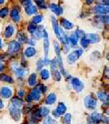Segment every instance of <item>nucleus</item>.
<instances>
[{"label":"nucleus","mask_w":109,"mask_h":124,"mask_svg":"<svg viewBox=\"0 0 109 124\" xmlns=\"http://www.w3.org/2000/svg\"><path fill=\"white\" fill-rule=\"evenodd\" d=\"M9 16L14 23L18 24L21 21V9L18 5L14 6L11 10H9Z\"/></svg>","instance_id":"nucleus-1"},{"label":"nucleus","mask_w":109,"mask_h":124,"mask_svg":"<svg viewBox=\"0 0 109 124\" xmlns=\"http://www.w3.org/2000/svg\"><path fill=\"white\" fill-rule=\"evenodd\" d=\"M22 48V45L21 43H19L17 40H11L8 43L7 46V54L9 56L12 55H16L17 53H19L20 50Z\"/></svg>","instance_id":"nucleus-2"},{"label":"nucleus","mask_w":109,"mask_h":124,"mask_svg":"<svg viewBox=\"0 0 109 124\" xmlns=\"http://www.w3.org/2000/svg\"><path fill=\"white\" fill-rule=\"evenodd\" d=\"M11 70L16 77L19 78H23L27 74V70H26V68L22 65H19L18 63H16V62L11 64Z\"/></svg>","instance_id":"nucleus-3"},{"label":"nucleus","mask_w":109,"mask_h":124,"mask_svg":"<svg viewBox=\"0 0 109 124\" xmlns=\"http://www.w3.org/2000/svg\"><path fill=\"white\" fill-rule=\"evenodd\" d=\"M83 53H84V50L82 48H76L74 51L70 52L69 54H67V56H66V61H67L68 64L72 65V64H74V63L76 62V60L83 55Z\"/></svg>","instance_id":"nucleus-4"},{"label":"nucleus","mask_w":109,"mask_h":124,"mask_svg":"<svg viewBox=\"0 0 109 124\" xmlns=\"http://www.w3.org/2000/svg\"><path fill=\"white\" fill-rule=\"evenodd\" d=\"M92 12L95 15H108L109 8L107 5L96 4L93 7Z\"/></svg>","instance_id":"nucleus-5"},{"label":"nucleus","mask_w":109,"mask_h":124,"mask_svg":"<svg viewBox=\"0 0 109 124\" xmlns=\"http://www.w3.org/2000/svg\"><path fill=\"white\" fill-rule=\"evenodd\" d=\"M84 104H85L86 108L94 110V109L96 108L97 101H96L95 98L94 97V96H92V95H87V96H86L85 100H84Z\"/></svg>","instance_id":"nucleus-6"},{"label":"nucleus","mask_w":109,"mask_h":124,"mask_svg":"<svg viewBox=\"0 0 109 124\" xmlns=\"http://www.w3.org/2000/svg\"><path fill=\"white\" fill-rule=\"evenodd\" d=\"M51 19V25H52V28H53V31H54V35L57 39H60V34H61V31H62V27L59 26L58 20L56 19V17L54 16H51L50 17Z\"/></svg>","instance_id":"nucleus-7"},{"label":"nucleus","mask_w":109,"mask_h":124,"mask_svg":"<svg viewBox=\"0 0 109 124\" xmlns=\"http://www.w3.org/2000/svg\"><path fill=\"white\" fill-rule=\"evenodd\" d=\"M48 8L54 16H62L64 14V8L61 7L60 5L56 4V3H50L48 6Z\"/></svg>","instance_id":"nucleus-8"},{"label":"nucleus","mask_w":109,"mask_h":124,"mask_svg":"<svg viewBox=\"0 0 109 124\" xmlns=\"http://www.w3.org/2000/svg\"><path fill=\"white\" fill-rule=\"evenodd\" d=\"M71 85L75 89V91L77 93H80L83 91V89L85 88V85L80 78H71Z\"/></svg>","instance_id":"nucleus-9"},{"label":"nucleus","mask_w":109,"mask_h":124,"mask_svg":"<svg viewBox=\"0 0 109 124\" xmlns=\"http://www.w3.org/2000/svg\"><path fill=\"white\" fill-rule=\"evenodd\" d=\"M59 22H60V27H62L63 29H65L66 31H69V30H72L73 28L75 27V25L74 23L70 21L69 19H67V18H65V17H62V18H60L59 20Z\"/></svg>","instance_id":"nucleus-10"},{"label":"nucleus","mask_w":109,"mask_h":124,"mask_svg":"<svg viewBox=\"0 0 109 124\" xmlns=\"http://www.w3.org/2000/svg\"><path fill=\"white\" fill-rule=\"evenodd\" d=\"M102 114L98 112H94L87 117V122L88 124H99L101 122Z\"/></svg>","instance_id":"nucleus-11"},{"label":"nucleus","mask_w":109,"mask_h":124,"mask_svg":"<svg viewBox=\"0 0 109 124\" xmlns=\"http://www.w3.org/2000/svg\"><path fill=\"white\" fill-rule=\"evenodd\" d=\"M24 11H25V14L27 16H35V14H37L38 12V8H36V6L34 4H31L27 7H25L24 8Z\"/></svg>","instance_id":"nucleus-12"},{"label":"nucleus","mask_w":109,"mask_h":124,"mask_svg":"<svg viewBox=\"0 0 109 124\" xmlns=\"http://www.w3.org/2000/svg\"><path fill=\"white\" fill-rule=\"evenodd\" d=\"M13 95V89L9 87L4 86L0 89V97L3 99H10Z\"/></svg>","instance_id":"nucleus-13"},{"label":"nucleus","mask_w":109,"mask_h":124,"mask_svg":"<svg viewBox=\"0 0 109 124\" xmlns=\"http://www.w3.org/2000/svg\"><path fill=\"white\" fill-rule=\"evenodd\" d=\"M9 111H10V115H11L12 119L16 121H19L20 119H21V109L17 108H15L13 106H10V108H9Z\"/></svg>","instance_id":"nucleus-14"},{"label":"nucleus","mask_w":109,"mask_h":124,"mask_svg":"<svg viewBox=\"0 0 109 124\" xmlns=\"http://www.w3.org/2000/svg\"><path fill=\"white\" fill-rule=\"evenodd\" d=\"M15 33H16V27H14L13 25L11 24H9L7 25V27H5V30H4V37L5 39H11L13 36L15 35Z\"/></svg>","instance_id":"nucleus-15"},{"label":"nucleus","mask_w":109,"mask_h":124,"mask_svg":"<svg viewBox=\"0 0 109 124\" xmlns=\"http://www.w3.org/2000/svg\"><path fill=\"white\" fill-rule=\"evenodd\" d=\"M86 37L88 39L90 44H97L101 40V38L97 33H89V34H86Z\"/></svg>","instance_id":"nucleus-16"},{"label":"nucleus","mask_w":109,"mask_h":124,"mask_svg":"<svg viewBox=\"0 0 109 124\" xmlns=\"http://www.w3.org/2000/svg\"><path fill=\"white\" fill-rule=\"evenodd\" d=\"M36 53H37V51L35 48V46H31L26 47V49L24 51V55L27 58H31L33 57H35V55H36Z\"/></svg>","instance_id":"nucleus-17"},{"label":"nucleus","mask_w":109,"mask_h":124,"mask_svg":"<svg viewBox=\"0 0 109 124\" xmlns=\"http://www.w3.org/2000/svg\"><path fill=\"white\" fill-rule=\"evenodd\" d=\"M16 39L21 44H26V43L27 44L29 38H27V36L26 35V33L24 31H18L16 34Z\"/></svg>","instance_id":"nucleus-18"},{"label":"nucleus","mask_w":109,"mask_h":124,"mask_svg":"<svg viewBox=\"0 0 109 124\" xmlns=\"http://www.w3.org/2000/svg\"><path fill=\"white\" fill-rule=\"evenodd\" d=\"M27 84L31 88H35L37 85V76L35 73H32L29 75V77L27 78Z\"/></svg>","instance_id":"nucleus-19"},{"label":"nucleus","mask_w":109,"mask_h":124,"mask_svg":"<svg viewBox=\"0 0 109 124\" xmlns=\"http://www.w3.org/2000/svg\"><path fill=\"white\" fill-rule=\"evenodd\" d=\"M78 42H79V39L74 32L68 36V44L70 45V46H76Z\"/></svg>","instance_id":"nucleus-20"},{"label":"nucleus","mask_w":109,"mask_h":124,"mask_svg":"<svg viewBox=\"0 0 109 124\" xmlns=\"http://www.w3.org/2000/svg\"><path fill=\"white\" fill-rule=\"evenodd\" d=\"M29 96L31 98L32 101H38L41 99V93L35 88V89H31V91L29 93Z\"/></svg>","instance_id":"nucleus-21"},{"label":"nucleus","mask_w":109,"mask_h":124,"mask_svg":"<svg viewBox=\"0 0 109 124\" xmlns=\"http://www.w3.org/2000/svg\"><path fill=\"white\" fill-rule=\"evenodd\" d=\"M44 20V15L43 14H35V16H33L31 19V23L35 24V25H41V23L43 22Z\"/></svg>","instance_id":"nucleus-22"},{"label":"nucleus","mask_w":109,"mask_h":124,"mask_svg":"<svg viewBox=\"0 0 109 124\" xmlns=\"http://www.w3.org/2000/svg\"><path fill=\"white\" fill-rule=\"evenodd\" d=\"M11 103H12V106L13 107H15V108H21L23 107L24 105V102L23 101L18 97H15L13 98L11 100Z\"/></svg>","instance_id":"nucleus-23"},{"label":"nucleus","mask_w":109,"mask_h":124,"mask_svg":"<svg viewBox=\"0 0 109 124\" xmlns=\"http://www.w3.org/2000/svg\"><path fill=\"white\" fill-rule=\"evenodd\" d=\"M44 40V53L45 57H48V52H49V37L46 36L43 38Z\"/></svg>","instance_id":"nucleus-24"},{"label":"nucleus","mask_w":109,"mask_h":124,"mask_svg":"<svg viewBox=\"0 0 109 124\" xmlns=\"http://www.w3.org/2000/svg\"><path fill=\"white\" fill-rule=\"evenodd\" d=\"M55 101H56V95L54 93H50L46 98V101L45 102L47 105H53L54 103H55Z\"/></svg>","instance_id":"nucleus-25"},{"label":"nucleus","mask_w":109,"mask_h":124,"mask_svg":"<svg viewBox=\"0 0 109 124\" xmlns=\"http://www.w3.org/2000/svg\"><path fill=\"white\" fill-rule=\"evenodd\" d=\"M0 81L7 82V83L12 84V83H14V79H13V78L11 76H9L7 74L1 73L0 74Z\"/></svg>","instance_id":"nucleus-26"},{"label":"nucleus","mask_w":109,"mask_h":124,"mask_svg":"<svg viewBox=\"0 0 109 124\" xmlns=\"http://www.w3.org/2000/svg\"><path fill=\"white\" fill-rule=\"evenodd\" d=\"M39 72H40V78H41L42 80H48L50 78V71L47 70V69H43V70H40Z\"/></svg>","instance_id":"nucleus-27"},{"label":"nucleus","mask_w":109,"mask_h":124,"mask_svg":"<svg viewBox=\"0 0 109 124\" xmlns=\"http://www.w3.org/2000/svg\"><path fill=\"white\" fill-rule=\"evenodd\" d=\"M36 8L40 10H46L47 9V5L46 0H34Z\"/></svg>","instance_id":"nucleus-28"},{"label":"nucleus","mask_w":109,"mask_h":124,"mask_svg":"<svg viewBox=\"0 0 109 124\" xmlns=\"http://www.w3.org/2000/svg\"><path fill=\"white\" fill-rule=\"evenodd\" d=\"M96 95H97V98L99 99V101H101L102 102H104V103H108V94L107 93L104 92V91H98L96 93Z\"/></svg>","instance_id":"nucleus-29"},{"label":"nucleus","mask_w":109,"mask_h":124,"mask_svg":"<svg viewBox=\"0 0 109 124\" xmlns=\"http://www.w3.org/2000/svg\"><path fill=\"white\" fill-rule=\"evenodd\" d=\"M9 8L8 7H3L0 8V18L1 19H5L6 17H7L9 16Z\"/></svg>","instance_id":"nucleus-30"},{"label":"nucleus","mask_w":109,"mask_h":124,"mask_svg":"<svg viewBox=\"0 0 109 124\" xmlns=\"http://www.w3.org/2000/svg\"><path fill=\"white\" fill-rule=\"evenodd\" d=\"M55 110L57 111V113H58L59 115H63L66 111V106L65 105V103L59 102L58 105H57V108H55Z\"/></svg>","instance_id":"nucleus-31"},{"label":"nucleus","mask_w":109,"mask_h":124,"mask_svg":"<svg viewBox=\"0 0 109 124\" xmlns=\"http://www.w3.org/2000/svg\"><path fill=\"white\" fill-rule=\"evenodd\" d=\"M52 77H53V79L54 81L59 82L62 79V75H61V73H60V71L58 70H52Z\"/></svg>","instance_id":"nucleus-32"},{"label":"nucleus","mask_w":109,"mask_h":124,"mask_svg":"<svg viewBox=\"0 0 109 124\" xmlns=\"http://www.w3.org/2000/svg\"><path fill=\"white\" fill-rule=\"evenodd\" d=\"M53 45H54V51L55 55H56V57H60L61 56V52H62L61 46L59 45V43L57 41H54Z\"/></svg>","instance_id":"nucleus-33"},{"label":"nucleus","mask_w":109,"mask_h":124,"mask_svg":"<svg viewBox=\"0 0 109 124\" xmlns=\"http://www.w3.org/2000/svg\"><path fill=\"white\" fill-rule=\"evenodd\" d=\"M79 40H80V45H81L82 48H84V49H85V48H87V47L89 46L90 42L86 36H85V37H83V38H81Z\"/></svg>","instance_id":"nucleus-34"},{"label":"nucleus","mask_w":109,"mask_h":124,"mask_svg":"<svg viewBox=\"0 0 109 124\" xmlns=\"http://www.w3.org/2000/svg\"><path fill=\"white\" fill-rule=\"evenodd\" d=\"M36 29H37V26L36 25H35V24H33V23H28L27 24V32L29 33V34H33L35 31H36Z\"/></svg>","instance_id":"nucleus-35"},{"label":"nucleus","mask_w":109,"mask_h":124,"mask_svg":"<svg viewBox=\"0 0 109 124\" xmlns=\"http://www.w3.org/2000/svg\"><path fill=\"white\" fill-rule=\"evenodd\" d=\"M39 108V112H40V114H41L42 117L48 116V114L50 112L49 108H47V107H41V108Z\"/></svg>","instance_id":"nucleus-36"},{"label":"nucleus","mask_w":109,"mask_h":124,"mask_svg":"<svg viewBox=\"0 0 109 124\" xmlns=\"http://www.w3.org/2000/svg\"><path fill=\"white\" fill-rule=\"evenodd\" d=\"M63 124H71V114L70 113H66L62 119Z\"/></svg>","instance_id":"nucleus-37"},{"label":"nucleus","mask_w":109,"mask_h":124,"mask_svg":"<svg viewBox=\"0 0 109 124\" xmlns=\"http://www.w3.org/2000/svg\"><path fill=\"white\" fill-rule=\"evenodd\" d=\"M35 89H37V90H38L41 94H44V93L47 92V87L46 85H44V84H38V85H37V87H36Z\"/></svg>","instance_id":"nucleus-38"},{"label":"nucleus","mask_w":109,"mask_h":124,"mask_svg":"<svg viewBox=\"0 0 109 124\" xmlns=\"http://www.w3.org/2000/svg\"><path fill=\"white\" fill-rule=\"evenodd\" d=\"M49 66H50L51 70H57V68H58V65H57V61H56V58H53V59H50V63H49Z\"/></svg>","instance_id":"nucleus-39"},{"label":"nucleus","mask_w":109,"mask_h":124,"mask_svg":"<svg viewBox=\"0 0 109 124\" xmlns=\"http://www.w3.org/2000/svg\"><path fill=\"white\" fill-rule=\"evenodd\" d=\"M44 124H57V122L54 120L50 116L45 117V120H44Z\"/></svg>","instance_id":"nucleus-40"},{"label":"nucleus","mask_w":109,"mask_h":124,"mask_svg":"<svg viewBox=\"0 0 109 124\" xmlns=\"http://www.w3.org/2000/svg\"><path fill=\"white\" fill-rule=\"evenodd\" d=\"M74 33L76 36H77L78 39H81V38H83V37H85V36H86V33H85V31L82 30V29H75V30L74 31Z\"/></svg>","instance_id":"nucleus-41"},{"label":"nucleus","mask_w":109,"mask_h":124,"mask_svg":"<svg viewBox=\"0 0 109 124\" xmlns=\"http://www.w3.org/2000/svg\"><path fill=\"white\" fill-rule=\"evenodd\" d=\"M44 66H45V65H44L43 59H38V60L36 61V70H37V71H40L41 70H43Z\"/></svg>","instance_id":"nucleus-42"},{"label":"nucleus","mask_w":109,"mask_h":124,"mask_svg":"<svg viewBox=\"0 0 109 124\" xmlns=\"http://www.w3.org/2000/svg\"><path fill=\"white\" fill-rule=\"evenodd\" d=\"M70 48H71V46L69 44H64V45H63V47H61V49H63L64 53H66V54H67V53L70 51Z\"/></svg>","instance_id":"nucleus-43"},{"label":"nucleus","mask_w":109,"mask_h":124,"mask_svg":"<svg viewBox=\"0 0 109 124\" xmlns=\"http://www.w3.org/2000/svg\"><path fill=\"white\" fill-rule=\"evenodd\" d=\"M20 4L25 8V7H27L29 5L33 4V1L32 0H20Z\"/></svg>","instance_id":"nucleus-44"},{"label":"nucleus","mask_w":109,"mask_h":124,"mask_svg":"<svg viewBox=\"0 0 109 124\" xmlns=\"http://www.w3.org/2000/svg\"><path fill=\"white\" fill-rule=\"evenodd\" d=\"M25 95H26V91H25V89H18V91H17V97L21 99V98L25 97Z\"/></svg>","instance_id":"nucleus-45"},{"label":"nucleus","mask_w":109,"mask_h":124,"mask_svg":"<svg viewBox=\"0 0 109 124\" xmlns=\"http://www.w3.org/2000/svg\"><path fill=\"white\" fill-rule=\"evenodd\" d=\"M27 44H29L31 46H35V44H36V40H35V39H32V38H30V39H28V42H27Z\"/></svg>","instance_id":"nucleus-46"},{"label":"nucleus","mask_w":109,"mask_h":124,"mask_svg":"<svg viewBox=\"0 0 109 124\" xmlns=\"http://www.w3.org/2000/svg\"><path fill=\"white\" fill-rule=\"evenodd\" d=\"M97 4H101V5H107L108 6V1L109 0H95Z\"/></svg>","instance_id":"nucleus-47"},{"label":"nucleus","mask_w":109,"mask_h":124,"mask_svg":"<svg viewBox=\"0 0 109 124\" xmlns=\"http://www.w3.org/2000/svg\"><path fill=\"white\" fill-rule=\"evenodd\" d=\"M43 62L45 66H49V63H50V59L48 58V57H45L43 58Z\"/></svg>","instance_id":"nucleus-48"},{"label":"nucleus","mask_w":109,"mask_h":124,"mask_svg":"<svg viewBox=\"0 0 109 124\" xmlns=\"http://www.w3.org/2000/svg\"><path fill=\"white\" fill-rule=\"evenodd\" d=\"M84 1H85L86 5H87V6H91V5H93L94 2H95V0H84Z\"/></svg>","instance_id":"nucleus-49"},{"label":"nucleus","mask_w":109,"mask_h":124,"mask_svg":"<svg viewBox=\"0 0 109 124\" xmlns=\"http://www.w3.org/2000/svg\"><path fill=\"white\" fill-rule=\"evenodd\" d=\"M89 15H90L89 13H86V12H85V13H82L80 17H81V18H86L87 16H89Z\"/></svg>","instance_id":"nucleus-50"},{"label":"nucleus","mask_w":109,"mask_h":124,"mask_svg":"<svg viewBox=\"0 0 109 124\" xmlns=\"http://www.w3.org/2000/svg\"><path fill=\"white\" fill-rule=\"evenodd\" d=\"M5 70V64L2 61H0V72H2Z\"/></svg>","instance_id":"nucleus-51"},{"label":"nucleus","mask_w":109,"mask_h":124,"mask_svg":"<svg viewBox=\"0 0 109 124\" xmlns=\"http://www.w3.org/2000/svg\"><path fill=\"white\" fill-rule=\"evenodd\" d=\"M52 113H53V115H54V117H55V118H59L60 117V115H59L58 113H57V111L54 109V110H53L52 111Z\"/></svg>","instance_id":"nucleus-52"},{"label":"nucleus","mask_w":109,"mask_h":124,"mask_svg":"<svg viewBox=\"0 0 109 124\" xmlns=\"http://www.w3.org/2000/svg\"><path fill=\"white\" fill-rule=\"evenodd\" d=\"M5 107V104H4V102H3V101L0 99V109H2V108H4Z\"/></svg>","instance_id":"nucleus-53"},{"label":"nucleus","mask_w":109,"mask_h":124,"mask_svg":"<svg viewBox=\"0 0 109 124\" xmlns=\"http://www.w3.org/2000/svg\"><path fill=\"white\" fill-rule=\"evenodd\" d=\"M2 47H3V40L0 38V50L2 49Z\"/></svg>","instance_id":"nucleus-54"},{"label":"nucleus","mask_w":109,"mask_h":124,"mask_svg":"<svg viewBox=\"0 0 109 124\" xmlns=\"http://www.w3.org/2000/svg\"><path fill=\"white\" fill-rule=\"evenodd\" d=\"M7 0H0V6H3V5L6 4Z\"/></svg>","instance_id":"nucleus-55"},{"label":"nucleus","mask_w":109,"mask_h":124,"mask_svg":"<svg viewBox=\"0 0 109 124\" xmlns=\"http://www.w3.org/2000/svg\"><path fill=\"white\" fill-rule=\"evenodd\" d=\"M24 124H28V123H27V122H26V123H24Z\"/></svg>","instance_id":"nucleus-56"}]
</instances>
